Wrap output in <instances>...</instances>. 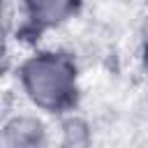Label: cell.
<instances>
[{"mask_svg": "<svg viewBox=\"0 0 148 148\" xmlns=\"http://www.w3.org/2000/svg\"><path fill=\"white\" fill-rule=\"evenodd\" d=\"M18 83L30 104L51 116L72 113L79 102V67L65 51H37L18 67Z\"/></svg>", "mask_w": 148, "mask_h": 148, "instance_id": "6da1fadb", "label": "cell"}, {"mask_svg": "<svg viewBox=\"0 0 148 148\" xmlns=\"http://www.w3.org/2000/svg\"><path fill=\"white\" fill-rule=\"evenodd\" d=\"M23 30L39 37L46 30L60 28L81 9V0H21Z\"/></svg>", "mask_w": 148, "mask_h": 148, "instance_id": "7a4b0ae2", "label": "cell"}, {"mask_svg": "<svg viewBox=\"0 0 148 148\" xmlns=\"http://www.w3.org/2000/svg\"><path fill=\"white\" fill-rule=\"evenodd\" d=\"M46 141V125L32 113H9L0 125L2 148H32L44 146Z\"/></svg>", "mask_w": 148, "mask_h": 148, "instance_id": "3957f363", "label": "cell"}, {"mask_svg": "<svg viewBox=\"0 0 148 148\" xmlns=\"http://www.w3.org/2000/svg\"><path fill=\"white\" fill-rule=\"evenodd\" d=\"M88 141H90L88 125L76 116H67L62 120V143H67V146H86Z\"/></svg>", "mask_w": 148, "mask_h": 148, "instance_id": "277c9868", "label": "cell"}, {"mask_svg": "<svg viewBox=\"0 0 148 148\" xmlns=\"http://www.w3.org/2000/svg\"><path fill=\"white\" fill-rule=\"evenodd\" d=\"M9 113H12V95L7 90H0V125L5 123Z\"/></svg>", "mask_w": 148, "mask_h": 148, "instance_id": "5b68a950", "label": "cell"}, {"mask_svg": "<svg viewBox=\"0 0 148 148\" xmlns=\"http://www.w3.org/2000/svg\"><path fill=\"white\" fill-rule=\"evenodd\" d=\"M5 49V30H2V5H0V53Z\"/></svg>", "mask_w": 148, "mask_h": 148, "instance_id": "8992f818", "label": "cell"}, {"mask_svg": "<svg viewBox=\"0 0 148 148\" xmlns=\"http://www.w3.org/2000/svg\"><path fill=\"white\" fill-rule=\"evenodd\" d=\"M2 2H5V0H0V5H2Z\"/></svg>", "mask_w": 148, "mask_h": 148, "instance_id": "52a82bcc", "label": "cell"}]
</instances>
